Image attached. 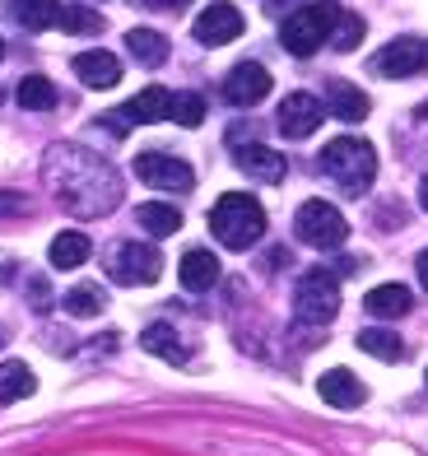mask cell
<instances>
[{"label": "cell", "mask_w": 428, "mask_h": 456, "mask_svg": "<svg viewBox=\"0 0 428 456\" xmlns=\"http://www.w3.org/2000/svg\"><path fill=\"white\" fill-rule=\"evenodd\" d=\"M47 186L75 215H108L121 200V177L79 144H56L47 154Z\"/></svg>", "instance_id": "6da1fadb"}, {"label": "cell", "mask_w": 428, "mask_h": 456, "mask_svg": "<svg viewBox=\"0 0 428 456\" xmlns=\"http://www.w3.org/2000/svg\"><path fill=\"white\" fill-rule=\"evenodd\" d=\"M210 233L233 247V252H247L256 247V238H266V210H261V200L247 196V191H229L214 200L210 210Z\"/></svg>", "instance_id": "7a4b0ae2"}, {"label": "cell", "mask_w": 428, "mask_h": 456, "mask_svg": "<svg viewBox=\"0 0 428 456\" xmlns=\"http://www.w3.org/2000/svg\"><path fill=\"white\" fill-rule=\"evenodd\" d=\"M317 163H321V173L331 177L340 191H350V196H363L373 186V177H377V150L368 140H359V135L331 140Z\"/></svg>", "instance_id": "3957f363"}, {"label": "cell", "mask_w": 428, "mask_h": 456, "mask_svg": "<svg viewBox=\"0 0 428 456\" xmlns=\"http://www.w3.org/2000/svg\"><path fill=\"white\" fill-rule=\"evenodd\" d=\"M335 19H340V5H335V0H317V5L294 10V14L279 24V43H284V52H294V56H312L321 43H331Z\"/></svg>", "instance_id": "277c9868"}, {"label": "cell", "mask_w": 428, "mask_h": 456, "mask_svg": "<svg viewBox=\"0 0 428 456\" xmlns=\"http://www.w3.org/2000/svg\"><path fill=\"white\" fill-rule=\"evenodd\" d=\"M294 313L303 322H312V326L335 322V313H340V280L331 271H308L298 280V289H294Z\"/></svg>", "instance_id": "5b68a950"}, {"label": "cell", "mask_w": 428, "mask_h": 456, "mask_svg": "<svg viewBox=\"0 0 428 456\" xmlns=\"http://www.w3.org/2000/svg\"><path fill=\"white\" fill-rule=\"evenodd\" d=\"M294 233L308 247H317V252H335V247L350 238V224H344V215L331 200H308L294 219Z\"/></svg>", "instance_id": "8992f818"}, {"label": "cell", "mask_w": 428, "mask_h": 456, "mask_svg": "<svg viewBox=\"0 0 428 456\" xmlns=\"http://www.w3.org/2000/svg\"><path fill=\"white\" fill-rule=\"evenodd\" d=\"M135 177L154 186V191H191V182H196L191 163H182L177 154H158V150L135 159Z\"/></svg>", "instance_id": "52a82bcc"}, {"label": "cell", "mask_w": 428, "mask_h": 456, "mask_svg": "<svg viewBox=\"0 0 428 456\" xmlns=\"http://www.w3.org/2000/svg\"><path fill=\"white\" fill-rule=\"evenodd\" d=\"M163 271V256L154 242H121L112 252V280L117 284H154Z\"/></svg>", "instance_id": "ba28073f"}, {"label": "cell", "mask_w": 428, "mask_h": 456, "mask_svg": "<svg viewBox=\"0 0 428 456\" xmlns=\"http://www.w3.org/2000/svg\"><path fill=\"white\" fill-rule=\"evenodd\" d=\"M168 102H173L168 89H140V94L126 102V108H117V112L103 117V126L117 131V135H126L131 126H149V121H163V117H168Z\"/></svg>", "instance_id": "9c48e42d"}, {"label": "cell", "mask_w": 428, "mask_h": 456, "mask_svg": "<svg viewBox=\"0 0 428 456\" xmlns=\"http://www.w3.org/2000/svg\"><path fill=\"white\" fill-rule=\"evenodd\" d=\"M428 66V43L424 37H396V43H386L373 61V70L386 75V79H405V75H419Z\"/></svg>", "instance_id": "30bf717a"}, {"label": "cell", "mask_w": 428, "mask_h": 456, "mask_svg": "<svg viewBox=\"0 0 428 456\" xmlns=\"http://www.w3.org/2000/svg\"><path fill=\"white\" fill-rule=\"evenodd\" d=\"M196 43H206V47H223V43H233V37L242 33V10L229 5V0H214V5H206L196 14Z\"/></svg>", "instance_id": "8fae6325"}, {"label": "cell", "mask_w": 428, "mask_h": 456, "mask_svg": "<svg viewBox=\"0 0 428 456\" xmlns=\"http://www.w3.org/2000/svg\"><path fill=\"white\" fill-rule=\"evenodd\" d=\"M266 94H271V70L256 66V61H242V66H233L229 79H223V98H229L233 108H256Z\"/></svg>", "instance_id": "7c38bea8"}, {"label": "cell", "mask_w": 428, "mask_h": 456, "mask_svg": "<svg viewBox=\"0 0 428 456\" xmlns=\"http://www.w3.org/2000/svg\"><path fill=\"white\" fill-rule=\"evenodd\" d=\"M321 117H326V108H321L312 94H289V98L279 102V131L289 135V140H308L321 126Z\"/></svg>", "instance_id": "4fadbf2b"}, {"label": "cell", "mask_w": 428, "mask_h": 456, "mask_svg": "<svg viewBox=\"0 0 428 456\" xmlns=\"http://www.w3.org/2000/svg\"><path fill=\"white\" fill-rule=\"evenodd\" d=\"M317 391H321V401H326V405H335V410H359L363 401H368V387H363L350 368H331V372H321Z\"/></svg>", "instance_id": "5bb4252c"}, {"label": "cell", "mask_w": 428, "mask_h": 456, "mask_svg": "<svg viewBox=\"0 0 428 456\" xmlns=\"http://www.w3.org/2000/svg\"><path fill=\"white\" fill-rule=\"evenodd\" d=\"M238 168L247 173L252 182H284V159L266 144H238Z\"/></svg>", "instance_id": "9a60e30c"}, {"label": "cell", "mask_w": 428, "mask_h": 456, "mask_svg": "<svg viewBox=\"0 0 428 456\" xmlns=\"http://www.w3.org/2000/svg\"><path fill=\"white\" fill-rule=\"evenodd\" d=\"M182 289H191V294H206V289H214L219 280V256L206 252V247H191L187 256H182Z\"/></svg>", "instance_id": "2e32d148"}, {"label": "cell", "mask_w": 428, "mask_h": 456, "mask_svg": "<svg viewBox=\"0 0 428 456\" xmlns=\"http://www.w3.org/2000/svg\"><path fill=\"white\" fill-rule=\"evenodd\" d=\"M75 75L85 79L89 89H112L121 79V61L112 52H79L75 56Z\"/></svg>", "instance_id": "e0dca14e"}, {"label": "cell", "mask_w": 428, "mask_h": 456, "mask_svg": "<svg viewBox=\"0 0 428 456\" xmlns=\"http://www.w3.org/2000/svg\"><path fill=\"white\" fill-rule=\"evenodd\" d=\"M363 307H368L373 317H382V322H396V317H405L415 307V294L405 284H377V289H368Z\"/></svg>", "instance_id": "ac0fdd59"}, {"label": "cell", "mask_w": 428, "mask_h": 456, "mask_svg": "<svg viewBox=\"0 0 428 456\" xmlns=\"http://www.w3.org/2000/svg\"><path fill=\"white\" fill-rule=\"evenodd\" d=\"M89 252H93V242L79 233V228H66V233H56V238H52L47 261L56 265V271H75V265H85V261H89Z\"/></svg>", "instance_id": "d6986e66"}, {"label": "cell", "mask_w": 428, "mask_h": 456, "mask_svg": "<svg viewBox=\"0 0 428 456\" xmlns=\"http://www.w3.org/2000/svg\"><path fill=\"white\" fill-rule=\"evenodd\" d=\"M5 10H10L28 33H43V28L61 24V0H5Z\"/></svg>", "instance_id": "ffe728a7"}, {"label": "cell", "mask_w": 428, "mask_h": 456, "mask_svg": "<svg viewBox=\"0 0 428 456\" xmlns=\"http://www.w3.org/2000/svg\"><path fill=\"white\" fill-rule=\"evenodd\" d=\"M33 391H37V378H33L28 363H19V359H5V363H0V405L28 401Z\"/></svg>", "instance_id": "44dd1931"}, {"label": "cell", "mask_w": 428, "mask_h": 456, "mask_svg": "<svg viewBox=\"0 0 428 456\" xmlns=\"http://www.w3.org/2000/svg\"><path fill=\"white\" fill-rule=\"evenodd\" d=\"M326 108H331L340 121H363V117H368V94L354 89V85H344V79H335V85L326 89Z\"/></svg>", "instance_id": "7402d4cb"}, {"label": "cell", "mask_w": 428, "mask_h": 456, "mask_svg": "<svg viewBox=\"0 0 428 456\" xmlns=\"http://www.w3.org/2000/svg\"><path fill=\"white\" fill-rule=\"evenodd\" d=\"M359 349L373 354V359H382V363H400L405 359V340L396 336V330H382V326L359 330Z\"/></svg>", "instance_id": "603a6c76"}, {"label": "cell", "mask_w": 428, "mask_h": 456, "mask_svg": "<svg viewBox=\"0 0 428 456\" xmlns=\"http://www.w3.org/2000/svg\"><path fill=\"white\" fill-rule=\"evenodd\" d=\"M126 52L140 61V66H163L168 61V37L154 28H131L126 33Z\"/></svg>", "instance_id": "cb8c5ba5"}, {"label": "cell", "mask_w": 428, "mask_h": 456, "mask_svg": "<svg viewBox=\"0 0 428 456\" xmlns=\"http://www.w3.org/2000/svg\"><path fill=\"white\" fill-rule=\"evenodd\" d=\"M140 228H145L149 238H173L177 228H182V215H177V205H163V200H149V205H140L135 210Z\"/></svg>", "instance_id": "d4e9b609"}, {"label": "cell", "mask_w": 428, "mask_h": 456, "mask_svg": "<svg viewBox=\"0 0 428 456\" xmlns=\"http://www.w3.org/2000/svg\"><path fill=\"white\" fill-rule=\"evenodd\" d=\"M140 345L149 349V354H158V359H168V363H187V349H182V340H177V330L173 326H145V336H140Z\"/></svg>", "instance_id": "484cf974"}, {"label": "cell", "mask_w": 428, "mask_h": 456, "mask_svg": "<svg viewBox=\"0 0 428 456\" xmlns=\"http://www.w3.org/2000/svg\"><path fill=\"white\" fill-rule=\"evenodd\" d=\"M14 98H19V108H28V112L56 108V89H52V79H43V75H24L19 89H14Z\"/></svg>", "instance_id": "4316f807"}, {"label": "cell", "mask_w": 428, "mask_h": 456, "mask_svg": "<svg viewBox=\"0 0 428 456\" xmlns=\"http://www.w3.org/2000/svg\"><path fill=\"white\" fill-rule=\"evenodd\" d=\"M66 313L70 317H98L103 313V289L98 284H75L66 294Z\"/></svg>", "instance_id": "83f0119b"}, {"label": "cell", "mask_w": 428, "mask_h": 456, "mask_svg": "<svg viewBox=\"0 0 428 456\" xmlns=\"http://www.w3.org/2000/svg\"><path fill=\"white\" fill-rule=\"evenodd\" d=\"M168 117L177 121V126H200V121H206V98L200 94H173Z\"/></svg>", "instance_id": "f1b7e54d"}, {"label": "cell", "mask_w": 428, "mask_h": 456, "mask_svg": "<svg viewBox=\"0 0 428 456\" xmlns=\"http://www.w3.org/2000/svg\"><path fill=\"white\" fill-rule=\"evenodd\" d=\"M61 28L66 33H103V14L89 5H61Z\"/></svg>", "instance_id": "f546056e"}, {"label": "cell", "mask_w": 428, "mask_h": 456, "mask_svg": "<svg viewBox=\"0 0 428 456\" xmlns=\"http://www.w3.org/2000/svg\"><path fill=\"white\" fill-rule=\"evenodd\" d=\"M331 43H335V52H354V47L363 43V19H359V14H344V10H340V19H335V33H331Z\"/></svg>", "instance_id": "4dcf8cb0"}, {"label": "cell", "mask_w": 428, "mask_h": 456, "mask_svg": "<svg viewBox=\"0 0 428 456\" xmlns=\"http://www.w3.org/2000/svg\"><path fill=\"white\" fill-rule=\"evenodd\" d=\"M10 210H19V196H0V215H10Z\"/></svg>", "instance_id": "1f68e13d"}, {"label": "cell", "mask_w": 428, "mask_h": 456, "mask_svg": "<svg viewBox=\"0 0 428 456\" xmlns=\"http://www.w3.org/2000/svg\"><path fill=\"white\" fill-rule=\"evenodd\" d=\"M419 284H424V289H428V252H424V256H419Z\"/></svg>", "instance_id": "d6a6232c"}, {"label": "cell", "mask_w": 428, "mask_h": 456, "mask_svg": "<svg viewBox=\"0 0 428 456\" xmlns=\"http://www.w3.org/2000/svg\"><path fill=\"white\" fill-rule=\"evenodd\" d=\"M419 200H424V210H428V177H424V186H419Z\"/></svg>", "instance_id": "836d02e7"}, {"label": "cell", "mask_w": 428, "mask_h": 456, "mask_svg": "<svg viewBox=\"0 0 428 456\" xmlns=\"http://www.w3.org/2000/svg\"><path fill=\"white\" fill-rule=\"evenodd\" d=\"M158 5H173L177 10V5H187V0H158Z\"/></svg>", "instance_id": "e575fe53"}, {"label": "cell", "mask_w": 428, "mask_h": 456, "mask_svg": "<svg viewBox=\"0 0 428 456\" xmlns=\"http://www.w3.org/2000/svg\"><path fill=\"white\" fill-rule=\"evenodd\" d=\"M0 56H5V43H0Z\"/></svg>", "instance_id": "d590c367"}]
</instances>
